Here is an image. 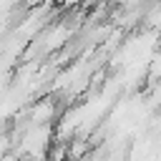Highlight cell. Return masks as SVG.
<instances>
[{"instance_id":"6da1fadb","label":"cell","mask_w":161,"mask_h":161,"mask_svg":"<svg viewBox=\"0 0 161 161\" xmlns=\"http://www.w3.org/2000/svg\"><path fill=\"white\" fill-rule=\"evenodd\" d=\"M60 3H63V5H65V8H68V5H75V3H78V0H60Z\"/></svg>"}]
</instances>
